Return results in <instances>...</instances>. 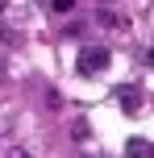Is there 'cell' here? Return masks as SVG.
<instances>
[{
	"label": "cell",
	"instance_id": "obj_1",
	"mask_svg": "<svg viewBox=\"0 0 154 158\" xmlns=\"http://www.w3.org/2000/svg\"><path fill=\"white\" fill-rule=\"evenodd\" d=\"M108 63H113V54H108V46H79V58H75V67H79V75H96V71H104Z\"/></svg>",
	"mask_w": 154,
	"mask_h": 158
},
{
	"label": "cell",
	"instance_id": "obj_2",
	"mask_svg": "<svg viewBox=\"0 0 154 158\" xmlns=\"http://www.w3.org/2000/svg\"><path fill=\"white\" fill-rule=\"evenodd\" d=\"M117 100H121V108L133 117V112L142 108V87H121V92H117Z\"/></svg>",
	"mask_w": 154,
	"mask_h": 158
},
{
	"label": "cell",
	"instance_id": "obj_3",
	"mask_svg": "<svg viewBox=\"0 0 154 158\" xmlns=\"http://www.w3.org/2000/svg\"><path fill=\"white\" fill-rule=\"evenodd\" d=\"M146 150H150V142H146V137H129V158H142Z\"/></svg>",
	"mask_w": 154,
	"mask_h": 158
},
{
	"label": "cell",
	"instance_id": "obj_4",
	"mask_svg": "<svg viewBox=\"0 0 154 158\" xmlns=\"http://www.w3.org/2000/svg\"><path fill=\"white\" fill-rule=\"evenodd\" d=\"M71 8H75V0H54V13H58V17H67Z\"/></svg>",
	"mask_w": 154,
	"mask_h": 158
},
{
	"label": "cell",
	"instance_id": "obj_5",
	"mask_svg": "<svg viewBox=\"0 0 154 158\" xmlns=\"http://www.w3.org/2000/svg\"><path fill=\"white\" fill-rule=\"evenodd\" d=\"M8 158H33V150H25V146H8Z\"/></svg>",
	"mask_w": 154,
	"mask_h": 158
},
{
	"label": "cell",
	"instance_id": "obj_6",
	"mask_svg": "<svg viewBox=\"0 0 154 158\" xmlns=\"http://www.w3.org/2000/svg\"><path fill=\"white\" fill-rule=\"evenodd\" d=\"M4 8H8V0H0V13H4Z\"/></svg>",
	"mask_w": 154,
	"mask_h": 158
},
{
	"label": "cell",
	"instance_id": "obj_7",
	"mask_svg": "<svg viewBox=\"0 0 154 158\" xmlns=\"http://www.w3.org/2000/svg\"><path fill=\"white\" fill-rule=\"evenodd\" d=\"M100 4H108V0H100Z\"/></svg>",
	"mask_w": 154,
	"mask_h": 158
}]
</instances>
